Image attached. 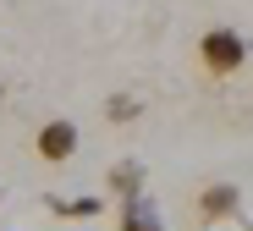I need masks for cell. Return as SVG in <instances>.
Segmentation results:
<instances>
[{"instance_id":"obj_5","label":"cell","mask_w":253,"mask_h":231,"mask_svg":"<svg viewBox=\"0 0 253 231\" xmlns=\"http://www.w3.org/2000/svg\"><path fill=\"white\" fill-rule=\"evenodd\" d=\"M116 231H160V215H154V204H149V198H126V204H121V220H116Z\"/></svg>"},{"instance_id":"obj_7","label":"cell","mask_w":253,"mask_h":231,"mask_svg":"<svg viewBox=\"0 0 253 231\" xmlns=\"http://www.w3.org/2000/svg\"><path fill=\"white\" fill-rule=\"evenodd\" d=\"M132 116H138L132 94H116V99H110V121H132Z\"/></svg>"},{"instance_id":"obj_4","label":"cell","mask_w":253,"mask_h":231,"mask_svg":"<svg viewBox=\"0 0 253 231\" xmlns=\"http://www.w3.org/2000/svg\"><path fill=\"white\" fill-rule=\"evenodd\" d=\"M105 187L126 204V198H143V187H149V171L138 165V160H121V165H110V176H105Z\"/></svg>"},{"instance_id":"obj_6","label":"cell","mask_w":253,"mask_h":231,"mask_svg":"<svg viewBox=\"0 0 253 231\" xmlns=\"http://www.w3.org/2000/svg\"><path fill=\"white\" fill-rule=\"evenodd\" d=\"M50 209L72 215V220H88V215H99V198H50Z\"/></svg>"},{"instance_id":"obj_2","label":"cell","mask_w":253,"mask_h":231,"mask_svg":"<svg viewBox=\"0 0 253 231\" xmlns=\"http://www.w3.org/2000/svg\"><path fill=\"white\" fill-rule=\"evenodd\" d=\"M242 215V187L237 182H209L198 193V220L204 226H220V220H237Z\"/></svg>"},{"instance_id":"obj_3","label":"cell","mask_w":253,"mask_h":231,"mask_svg":"<svg viewBox=\"0 0 253 231\" xmlns=\"http://www.w3.org/2000/svg\"><path fill=\"white\" fill-rule=\"evenodd\" d=\"M33 149H39V160H50V165L72 160L77 154V121H44L39 138H33Z\"/></svg>"},{"instance_id":"obj_1","label":"cell","mask_w":253,"mask_h":231,"mask_svg":"<svg viewBox=\"0 0 253 231\" xmlns=\"http://www.w3.org/2000/svg\"><path fill=\"white\" fill-rule=\"evenodd\" d=\"M198 61H204L209 77H237V72L248 66V39H242L237 28H209V33L198 39Z\"/></svg>"}]
</instances>
